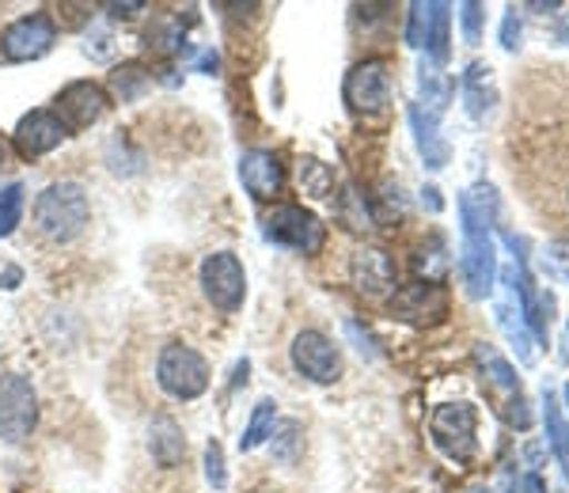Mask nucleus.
<instances>
[{
	"label": "nucleus",
	"instance_id": "42",
	"mask_svg": "<svg viewBox=\"0 0 569 493\" xmlns=\"http://www.w3.org/2000/svg\"><path fill=\"white\" fill-rule=\"evenodd\" d=\"M254 493H266V490H254Z\"/></svg>",
	"mask_w": 569,
	"mask_h": 493
},
{
	"label": "nucleus",
	"instance_id": "6",
	"mask_svg": "<svg viewBox=\"0 0 569 493\" xmlns=\"http://www.w3.org/2000/svg\"><path fill=\"white\" fill-rule=\"evenodd\" d=\"M342 99H346V107H350V114H357V118H383L388 114V107H391L388 61H380V58L357 61V66L346 72Z\"/></svg>",
	"mask_w": 569,
	"mask_h": 493
},
{
	"label": "nucleus",
	"instance_id": "1",
	"mask_svg": "<svg viewBox=\"0 0 569 493\" xmlns=\"http://www.w3.org/2000/svg\"><path fill=\"white\" fill-rule=\"evenodd\" d=\"M34 228L42 240L50 243H72L91 221L88 190L80 182H50L39 198H34Z\"/></svg>",
	"mask_w": 569,
	"mask_h": 493
},
{
	"label": "nucleus",
	"instance_id": "35",
	"mask_svg": "<svg viewBox=\"0 0 569 493\" xmlns=\"http://www.w3.org/2000/svg\"><path fill=\"white\" fill-rule=\"evenodd\" d=\"M520 493H550V490H547V482L539 479L536 471H531V474H525V479H520Z\"/></svg>",
	"mask_w": 569,
	"mask_h": 493
},
{
	"label": "nucleus",
	"instance_id": "38",
	"mask_svg": "<svg viewBox=\"0 0 569 493\" xmlns=\"http://www.w3.org/2000/svg\"><path fill=\"white\" fill-rule=\"evenodd\" d=\"M16 281H20V270H4V289H16Z\"/></svg>",
	"mask_w": 569,
	"mask_h": 493
},
{
	"label": "nucleus",
	"instance_id": "4",
	"mask_svg": "<svg viewBox=\"0 0 569 493\" xmlns=\"http://www.w3.org/2000/svg\"><path fill=\"white\" fill-rule=\"evenodd\" d=\"M209 364L194 350V345L168 342L156 358V383H160L163 395L179 399V403H194L209 391Z\"/></svg>",
	"mask_w": 569,
	"mask_h": 493
},
{
	"label": "nucleus",
	"instance_id": "14",
	"mask_svg": "<svg viewBox=\"0 0 569 493\" xmlns=\"http://www.w3.org/2000/svg\"><path fill=\"white\" fill-rule=\"evenodd\" d=\"M66 137H69L66 122H61L53 111H31V114L20 118L12 141H16V152H20L23 160H42V157H50L53 149H61Z\"/></svg>",
	"mask_w": 569,
	"mask_h": 493
},
{
	"label": "nucleus",
	"instance_id": "33",
	"mask_svg": "<svg viewBox=\"0 0 569 493\" xmlns=\"http://www.w3.org/2000/svg\"><path fill=\"white\" fill-rule=\"evenodd\" d=\"M206 479L213 490H224L228 486V471H224V449L217 441L206 444Z\"/></svg>",
	"mask_w": 569,
	"mask_h": 493
},
{
	"label": "nucleus",
	"instance_id": "17",
	"mask_svg": "<svg viewBox=\"0 0 569 493\" xmlns=\"http://www.w3.org/2000/svg\"><path fill=\"white\" fill-rule=\"evenodd\" d=\"M463 88V103H467V114L475 118V122H482L486 114L493 111V103H498V84H493V69L482 66V61H471L460 80Z\"/></svg>",
	"mask_w": 569,
	"mask_h": 493
},
{
	"label": "nucleus",
	"instance_id": "37",
	"mask_svg": "<svg viewBox=\"0 0 569 493\" xmlns=\"http://www.w3.org/2000/svg\"><path fill=\"white\" fill-rule=\"evenodd\" d=\"M421 194H426L429 209H433V213H440V205H445V202H440V190H437V187H426V190H421Z\"/></svg>",
	"mask_w": 569,
	"mask_h": 493
},
{
	"label": "nucleus",
	"instance_id": "20",
	"mask_svg": "<svg viewBox=\"0 0 569 493\" xmlns=\"http://www.w3.org/2000/svg\"><path fill=\"white\" fill-rule=\"evenodd\" d=\"M410 125H415V137H418V149H421V160H426V168L440 171L448 163V141L437 133L433 118H426L418 111V107H410Z\"/></svg>",
	"mask_w": 569,
	"mask_h": 493
},
{
	"label": "nucleus",
	"instance_id": "2",
	"mask_svg": "<svg viewBox=\"0 0 569 493\" xmlns=\"http://www.w3.org/2000/svg\"><path fill=\"white\" fill-rule=\"evenodd\" d=\"M475 364H479V376H482V388L486 395L493 399V410L505 417V425L509 429H531V403L525 395V383H520L517 369H512L509 358H501L493 345H475Z\"/></svg>",
	"mask_w": 569,
	"mask_h": 493
},
{
	"label": "nucleus",
	"instance_id": "13",
	"mask_svg": "<svg viewBox=\"0 0 569 493\" xmlns=\"http://www.w3.org/2000/svg\"><path fill=\"white\" fill-rule=\"evenodd\" d=\"M110 107V95L103 84H96V80H72L58 91V107H53V114L66 122V130H88V125H96L99 118L107 114Z\"/></svg>",
	"mask_w": 569,
	"mask_h": 493
},
{
	"label": "nucleus",
	"instance_id": "31",
	"mask_svg": "<svg viewBox=\"0 0 569 493\" xmlns=\"http://www.w3.org/2000/svg\"><path fill=\"white\" fill-rule=\"evenodd\" d=\"M482 4L479 0H467V4H460V23H463V39L467 46H479L482 42Z\"/></svg>",
	"mask_w": 569,
	"mask_h": 493
},
{
	"label": "nucleus",
	"instance_id": "28",
	"mask_svg": "<svg viewBox=\"0 0 569 493\" xmlns=\"http://www.w3.org/2000/svg\"><path fill=\"white\" fill-rule=\"evenodd\" d=\"M110 80H114V91H118L122 99H137V95L144 91V84H149V72H144L141 66H133V61H130V66H118V69H114V77H110Z\"/></svg>",
	"mask_w": 569,
	"mask_h": 493
},
{
	"label": "nucleus",
	"instance_id": "29",
	"mask_svg": "<svg viewBox=\"0 0 569 493\" xmlns=\"http://www.w3.org/2000/svg\"><path fill=\"white\" fill-rule=\"evenodd\" d=\"M543 266L555 281H566L569 285V240H550L543 251Z\"/></svg>",
	"mask_w": 569,
	"mask_h": 493
},
{
	"label": "nucleus",
	"instance_id": "5",
	"mask_svg": "<svg viewBox=\"0 0 569 493\" xmlns=\"http://www.w3.org/2000/svg\"><path fill=\"white\" fill-rule=\"evenodd\" d=\"M39 425V391L23 372L0 376V441L23 444Z\"/></svg>",
	"mask_w": 569,
	"mask_h": 493
},
{
	"label": "nucleus",
	"instance_id": "24",
	"mask_svg": "<svg viewBox=\"0 0 569 493\" xmlns=\"http://www.w3.org/2000/svg\"><path fill=\"white\" fill-rule=\"evenodd\" d=\"M273 429H278V403H273V399H259V406H254L251 422H247L240 436V452H254L259 444L270 441Z\"/></svg>",
	"mask_w": 569,
	"mask_h": 493
},
{
	"label": "nucleus",
	"instance_id": "3",
	"mask_svg": "<svg viewBox=\"0 0 569 493\" xmlns=\"http://www.w3.org/2000/svg\"><path fill=\"white\" fill-rule=\"evenodd\" d=\"M429 436L445 460L467 467L479 455V410L471 403H440L429 417Z\"/></svg>",
	"mask_w": 569,
	"mask_h": 493
},
{
	"label": "nucleus",
	"instance_id": "21",
	"mask_svg": "<svg viewBox=\"0 0 569 493\" xmlns=\"http://www.w3.org/2000/svg\"><path fill=\"white\" fill-rule=\"evenodd\" d=\"M448 27H452V4L437 0L429 4V34H426V53L433 58V66H448V53H452V39H448Z\"/></svg>",
	"mask_w": 569,
	"mask_h": 493
},
{
	"label": "nucleus",
	"instance_id": "22",
	"mask_svg": "<svg viewBox=\"0 0 569 493\" xmlns=\"http://www.w3.org/2000/svg\"><path fill=\"white\" fill-rule=\"evenodd\" d=\"M415 273H418V281L445 285V278H448V243H445V235H429V240L418 247Z\"/></svg>",
	"mask_w": 569,
	"mask_h": 493
},
{
	"label": "nucleus",
	"instance_id": "30",
	"mask_svg": "<svg viewBox=\"0 0 569 493\" xmlns=\"http://www.w3.org/2000/svg\"><path fill=\"white\" fill-rule=\"evenodd\" d=\"M426 34H429V4H410V12H407V46L426 50Z\"/></svg>",
	"mask_w": 569,
	"mask_h": 493
},
{
	"label": "nucleus",
	"instance_id": "40",
	"mask_svg": "<svg viewBox=\"0 0 569 493\" xmlns=\"http://www.w3.org/2000/svg\"><path fill=\"white\" fill-rule=\"evenodd\" d=\"M4 163H8V144L0 141V171H4Z\"/></svg>",
	"mask_w": 569,
	"mask_h": 493
},
{
	"label": "nucleus",
	"instance_id": "39",
	"mask_svg": "<svg viewBox=\"0 0 569 493\" xmlns=\"http://www.w3.org/2000/svg\"><path fill=\"white\" fill-rule=\"evenodd\" d=\"M528 8H531V12H558L562 4H558V0H550V4H528Z\"/></svg>",
	"mask_w": 569,
	"mask_h": 493
},
{
	"label": "nucleus",
	"instance_id": "9",
	"mask_svg": "<svg viewBox=\"0 0 569 493\" xmlns=\"http://www.w3.org/2000/svg\"><path fill=\"white\" fill-rule=\"evenodd\" d=\"M53 42H58V23L50 16L46 12L20 16V20H12L4 27V34H0V61H8V66L39 61L53 50Z\"/></svg>",
	"mask_w": 569,
	"mask_h": 493
},
{
	"label": "nucleus",
	"instance_id": "12",
	"mask_svg": "<svg viewBox=\"0 0 569 493\" xmlns=\"http://www.w3.org/2000/svg\"><path fill=\"white\" fill-rule=\"evenodd\" d=\"M391 315L410 326H433L448 315V292L433 281H410V285L395 289Z\"/></svg>",
	"mask_w": 569,
	"mask_h": 493
},
{
	"label": "nucleus",
	"instance_id": "41",
	"mask_svg": "<svg viewBox=\"0 0 569 493\" xmlns=\"http://www.w3.org/2000/svg\"><path fill=\"white\" fill-rule=\"evenodd\" d=\"M562 395H566V406H569V383H566V388H562Z\"/></svg>",
	"mask_w": 569,
	"mask_h": 493
},
{
	"label": "nucleus",
	"instance_id": "26",
	"mask_svg": "<svg viewBox=\"0 0 569 493\" xmlns=\"http://www.w3.org/2000/svg\"><path fill=\"white\" fill-rule=\"evenodd\" d=\"M23 202H27L23 182H8V187H0V240H8V235L20 228Z\"/></svg>",
	"mask_w": 569,
	"mask_h": 493
},
{
	"label": "nucleus",
	"instance_id": "25",
	"mask_svg": "<svg viewBox=\"0 0 569 493\" xmlns=\"http://www.w3.org/2000/svg\"><path fill=\"white\" fill-rule=\"evenodd\" d=\"M300 187H305V194H311L316 202H327V198L335 194V171L316 157L300 160Z\"/></svg>",
	"mask_w": 569,
	"mask_h": 493
},
{
	"label": "nucleus",
	"instance_id": "19",
	"mask_svg": "<svg viewBox=\"0 0 569 493\" xmlns=\"http://www.w3.org/2000/svg\"><path fill=\"white\" fill-rule=\"evenodd\" d=\"M149 452L152 460L160 463V467H179L182 460H187V436H182V429L171 422V417H156L152 429H149Z\"/></svg>",
	"mask_w": 569,
	"mask_h": 493
},
{
	"label": "nucleus",
	"instance_id": "18",
	"mask_svg": "<svg viewBox=\"0 0 569 493\" xmlns=\"http://www.w3.org/2000/svg\"><path fill=\"white\" fill-rule=\"evenodd\" d=\"M498 190L490 187V182H475V187H467L460 194V224L467 228H486V232H493V221H498Z\"/></svg>",
	"mask_w": 569,
	"mask_h": 493
},
{
	"label": "nucleus",
	"instance_id": "8",
	"mask_svg": "<svg viewBox=\"0 0 569 493\" xmlns=\"http://www.w3.org/2000/svg\"><path fill=\"white\" fill-rule=\"evenodd\" d=\"M266 240L297 254H319L327 247V224L305 205H278L266 217Z\"/></svg>",
	"mask_w": 569,
	"mask_h": 493
},
{
	"label": "nucleus",
	"instance_id": "11",
	"mask_svg": "<svg viewBox=\"0 0 569 493\" xmlns=\"http://www.w3.org/2000/svg\"><path fill=\"white\" fill-rule=\"evenodd\" d=\"M289 361L297 376L311 383H335L342 376V353L323 331H300L289 345Z\"/></svg>",
	"mask_w": 569,
	"mask_h": 493
},
{
	"label": "nucleus",
	"instance_id": "10",
	"mask_svg": "<svg viewBox=\"0 0 569 493\" xmlns=\"http://www.w3.org/2000/svg\"><path fill=\"white\" fill-rule=\"evenodd\" d=\"M463 228V251H460V273L471 300H486L498 281V247H493V232L486 228Z\"/></svg>",
	"mask_w": 569,
	"mask_h": 493
},
{
	"label": "nucleus",
	"instance_id": "36",
	"mask_svg": "<svg viewBox=\"0 0 569 493\" xmlns=\"http://www.w3.org/2000/svg\"><path fill=\"white\" fill-rule=\"evenodd\" d=\"M107 12L118 16V20H122V16H126V20H133L137 12H144V4H107Z\"/></svg>",
	"mask_w": 569,
	"mask_h": 493
},
{
	"label": "nucleus",
	"instance_id": "7",
	"mask_svg": "<svg viewBox=\"0 0 569 493\" xmlns=\"http://www.w3.org/2000/svg\"><path fill=\"white\" fill-rule=\"evenodd\" d=\"M198 281H201V292L206 300L217 308V312L232 315L243 308L247 300V270L240 262V254L232 251H213L201 259V270H198Z\"/></svg>",
	"mask_w": 569,
	"mask_h": 493
},
{
	"label": "nucleus",
	"instance_id": "34",
	"mask_svg": "<svg viewBox=\"0 0 569 493\" xmlns=\"http://www.w3.org/2000/svg\"><path fill=\"white\" fill-rule=\"evenodd\" d=\"M300 425L297 422H284L278 429V449H273V455H278L281 463H292V455H297V444H300Z\"/></svg>",
	"mask_w": 569,
	"mask_h": 493
},
{
	"label": "nucleus",
	"instance_id": "27",
	"mask_svg": "<svg viewBox=\"0 0 569 493\" xmlns=\"http://www.w3.org/2000/svg\"><path fill=\"white\" fill-rule=\"evenodd\" d=\"M543 406H547V414H543V422H547V441H550V449H555L558 460H566L569 455V422L562 417V406H558V399H555V391H543Z\"/></svg>",
	"mask_w": 569,
	"mask_h": 493
},
{
	"label": "nucleus",
	"instance_id": "32",
	"mask_svg": "<svg viewBox=\"0 0 569 493\" xmlns=\"http://www.w3.org/2000/svg\"><path fill=\"white\" fill-rule=\"evenodd\" d=\"M520 39H525V23H520V12H517V8H505V20H501V50H505V53H517L520 46H525Z\"/></svg>",
	"mask_w": 569,
	"mask_h": 493
},
{
	"label": "nucleus",
	"instance_id": "15",
	"mask_svg": "<svg viewBox=\"0 0 569 493\" xmlns=\"http://www.w3.org/2000/svg\"><path fill=\"white\" fill-rule=\"evenodd\" d=\"M240 182L254 202H270L284 187V168L270 149H251V152H243V160H240Z\"/></svg>",
	"mask_w": 569,
	"mask_h": 493
},
{
	"label": "nucleus",
	"instance_id": "16",
	"mask_svg": "<svg viewBox=\"0 0 569 493\" xmlns=\"http://www.w3.org/2000/svg\"><path fill=\"white\" fill-rule=\"evenodd\" d=\"M350 278L365 296H388L395 292V262L380 247H361L350 262Z\"/></svg>",
	"mask_w": 569,
	"mask_h": 493
},
{
	"label": "nucleus",
	"instance_id": "23",
	"mask_svg": "<svg viewBox=\"0 0 569 493\" xmlns=\"http://www.w3.org/2000/svg\"><path fill=\"white\" fill-rule=\"evenodd\" d=\"M498 326L505 331V338L512 342V350H517V361H520V364H531V361H536V350H531V331H528L525 315H520V308L498 304Z\"/></svg>",
	"mask_w": 569,
	"mask_h": 493
}]
</instances>
